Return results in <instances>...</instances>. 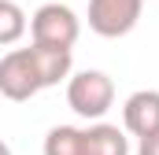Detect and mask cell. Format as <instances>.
<instances>
[{
    "instance_id": "1",
    "label": "cell",
    "mask_w": 159,
    "mask_h": 155,
    "mask_svg": "<svg viewBox=\"0 0 159 155\" xmlns=\"http://www.w3.org/2000/svg\"><path fill=\"white\" fill-rule=\"evenodd\" d=\"M67 104L78 118L100 122L115 104V81L104 70H78L67 81Z\"/></svg>"
},
{
    "instance_id": "2",
    "label": "cell",
    "mask_w": 159,
    "mask_h": 155,
    "mask_svg": "<svg viewBox=\"0 0 159 155\" xmlns=\"http://www.w3.org/2000/svg\"><path fill=\"white\" fill-rule=\"evenodd\" d=\"M144 0H89V30L96 37H126L141 22Z\"/></svg>"
},
{
    "instance_id": "3",
    "label": "cell",
    "mask_w": 159,
    "mask_h": 155,
    "mask_svg": "<svg viewBox=\"0 0 159 155\" xmlns=\"http://www.w3.org/2000/svg\"><path fill=\"white\" fill-rule=\"evenodd\" d=\"M81 33L78 15L67 4H41L30 15V37L37 44H59V48H74V41Z\"/></svg>"
},
{
    "instance_id": "4",
    "label": "cell",
    "mask_w": 159,
    "mask_h": 155,
    "mask_svg": "<svg viewBox=\"0 0 159 155\" xmlns=\"http://www.w3.org/2000/svg\"><path fill=\"white\" fill-rule=\"evenodd\" d=\"M37 92H41V78H37L30 48H11L7 55H0V96L22 104Z\"/></svg>"
},
{
    "instance_id": "5",
    "label": "cell",
    "mask_w": 159,
    "mask_h": 155,
    "mask_svg": "<svg viewBox=\"0 0 159 155\" xmlns=\"http://www.w3.org/2000/svg\"><path fill=\"white\" fill-rule=\"evenodd\" d=\"M122 129L133 137H144L159 129V92L156 89H137L122 104Z\"/></svg>"
},
{
    "instance_id": "6",
    "label": "cell",
    "mask_w": 159,
    "mask_h": 155,
    "mask_svg": "<svg viewBox=\"0 0 159 155\" xmlns=\"http://www.w3.org/2000/svg\"><path fill=\"white\" fill-rule=\"evenodd\" d=\"M30 55H34V67H37L41 89H52L59 85L63 78H70V67H74V55L70 48H59V44H30Z\"/></svg>"
},
{
    "instance_id": "7",
    "label": "cell",
    "mask_w": 159,
    "mask_h": 155,
    "mask_svg": "<svg viewBox=\"0 0 159 155\" xmlns=\"http://www.w3.org/2000/svg\"><path fill=\"white\" fill-rule=\"evenodd\" d=\"M85 133V155H129V137L126 129L111 122H93Z\"/></svg>"
},
{
    "instance_id": "8",
    "label": "cell",
    "mask_w": 159,
    "mask_h": 155,
    "mask_svg": "<svg viewBox=\"0 0 159 155\" xmlns=\"http://www.w3.org/2000/svg\"><path fill=\"white\" fill-rule=\"evenodd\" d=\"M44 155H85V133L78 126H56V129H48Z\"/></svg>"
},
{
    "instance_id": "9",
    "label": "cell",
    "mask_w": 159,
    "mask_h": 155,
    "mask_svg": "<svg viewBox=\"0 0 159 155\" xmlns=\"http://www.w3.org/2000/svg\"><path fill=\"white\" fill-rule=\"evenodd\" d=\"M26 30H30L26 11H22L15 0H0V48H4V44L22 41V33H26Z\"/></svg>"
},
{
    "instance_id": "10",
    "label": "cell",
    "mask_w": 159,
    "mask_h": 155,
    "mask_svg": "<svg viewBox=\"0 0 159 155\" xmlns=\"http://www.w3.org/2000/svg\"><path fill=\"white\" fill-rule=\"evenodd\" d=\"M137 140H141V144H137V155H159V129L137 137Z\"/></svg>"
},
{
    "instance_id": "11",
    "label": "cell",
    "mask_w": 159,
    "mask_h": 155,
    "mask_svg": "<svg viewBox=\"0 0 159 155\" xmlns=\"http://www.w3.org/2000/svg\"><path fill=\"white\" fill-rule=\"evenodd\" d=\"M0 155H11V148H7V144H4V140H0Z\"/></svg>"
}]
</instances>
